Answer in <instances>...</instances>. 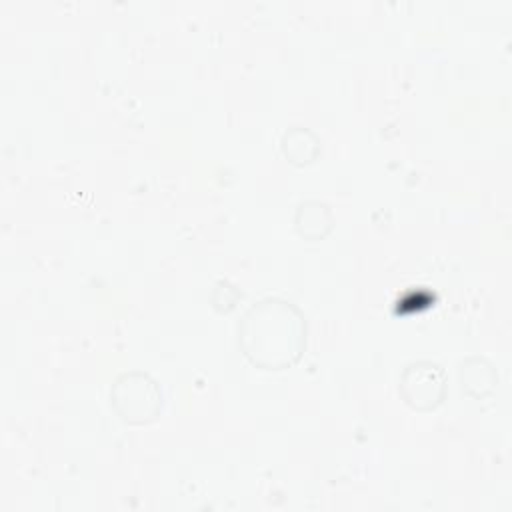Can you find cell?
<instances>
[{
  "instance_id": "cell-1",
  "label": "cell",
  "mask_w": 512,
  "mask_h": 512,
  "mask_svg": "<svg viewBox=\"0 0 512 512\" xmlns=\"http://www.w3.org/2000/svg\"><path fill=\"white\" fill-rule=\"evenodd\" d=\"M242 340L254 362L272 368L286 366L302 346V318L286 302H260L244 318Z\"/></svg>"
}]
</instances>
